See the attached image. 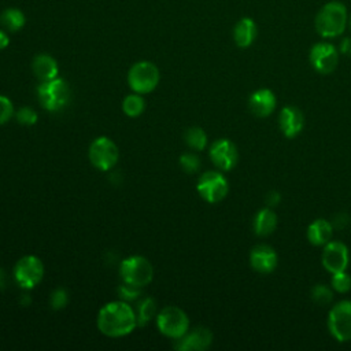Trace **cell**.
Instances as JSON below:
<instances>
[{
    "label": "cell",
    "mask_w": 351,
    "mask_h": 351,
    "mask_svg": "<svg viewBox=\"0 0 351 351\" xmlns=\"http://www.w3.org/2000/svg\"><path fill=\"white\" fill-rule=\"evenodd\" d=\"M185 141L192 149L202 151L207 144V136L202 128L193 126L185 132Z\"/></svg>",
    "instance_id": "cell-24"
},
{
    "label": "cell",
    "mask_w": 351,
    "mask_h": 351,
    "mask_svg": "<svg viewBox=\"0 0 351 351\" xmlns=\"http://www.w3.org/2000/svg\"><path fill=\"white\" fill-rule=\"evenodd\" d=\"M156 325L160 333L171 339L182 337L189 328L188 315L176 306H167L156 315Z\"/></svg>",
    "instance_id": "cell-5"
},
{
    "label": "cell",
    "mask_w": 351,
    "mask_h": 351,
    "mask_svg": "<svg viewBox=\"0 0 351 351\" xmlns=\"http://www.w3.org/2000/svg\"><path fill=\"white\" fill-rule=\"evenodd\" d=\"M145 108V101L144 99L134 93V95H129L123 99V103H122V110L126 115L129 117H138Z\"/></svg>",
    "instance_id": "cell-23"
},
{
    "label": "cell",
    "mask_w": 351,
    "mask_h": 351,
    "mask_svg": "<svg viewBox=\"0 0 351 351\" xmlns=\"http://www.w3.org/2000/svg\"><path fill=\"white\" fill-rule=\"evenodd\" d=\"M332 230H333V226L329 221H326L324 218H318L308 225L307 239L313 245L321 247L330 241Z\"/></svg>",
    "instance_id": "cell-20"
},
{
    "label": "cell",
    "mask_w": 351,
    "mask_h": 351,
    "mask_svg": "<svg viewBox=\"0 0 351 351\" xmlns=\"http://www.w3.org/2000/svg\"><path fill=\"white\" fill-rule=\"evenodd\" d=\"M0 23L8 32H18L25 26L26 16L19 8L8 7L0 15Z\"/></svg>",
    "instance_id": "cell-22"
},
{
    "label": "cell",
    "mask_w": 351,
    "mask_h": 351,
    "mask_svg": "<svg viewBox=\"0 0 351 351\" xmlns=\"http://www.w3.org/2000/svg\"><path fill=\"white\" fill-rule=\"evenodd\" d=\"M340 52L346 56H351V37H346L341 40Z\"/></svg>",
    "instance_id": "cell-35"
},
{
    "label": "cell",
    "mask_w": 351,
    "mask_h": 351,
    "mask_svg": "<svg viewBox=\"0 0 351 351\" xmlns=\"http://www.w3.org/2000/svg\"><path fill=\"white\" fill-rule=\"evenodd\" d=\"M311 299H313L314 303H317L319 306H325V304L332 302L333 292H332V289L328 285L317 284L311 289Z\"/></svg>",
    "instance_id": "cell-26"
},
{
    "label": "cell",
    "mask_w": 351,
    "mask_h": 351,
    "mask_svg": "<svg viewBox=\"0 0 351 351\" xmlns=\"http://www.w3.org/2000/svg\"><path fill=\"white\" fill-rule=\"evenodd\" d=\"M254 232L255 234L265 237L273 233L277 226V215L271 208H262L254 217Z\"/></svg>",
    "instance_id": "cell-21"
},
{
    "label": "cell",
    "mask_w": 351,
    "mask_h": 351,
    "mask_svg": "<svg viewBox=\"0 0 351 351\" xmlns=\"http://www.w3.org/2000/svg\"><path fill=\"white\" fill-rule=\"evenodd\" d=\"M348 222H350V217L346 215L344 213H341V214H337V215L335 217L332 226H336V228H340V229H341V228L347 226Z\"/></svg>",
    "instance_id": "cell-33"
},
{
    "label": "cell",
    "mask_w": 351,
    "mask_h": 351,
    "mask_svg": "<svg viewBox=\"0 0 351 351\" xmlns=\"http://www.w3.org/2000/svg\"><path fill=\"white\" fill-rule=\"evenodd\" d=\"M155 311H156V304L152 298H145L144 300H141L138 303L137 313H136L137 314V325L138 326L145 325L155 315Z\"/></svg>",
    "instance_id": "cell-25"
},
{
    "label": "cell",
    "mask_w": 351,
    "mask_h": 351,
    "mask_svg": "<svg viewBox=\"0 0 351 351\" xmlns=\"http://www.w3.org/2000/svg\"><path fill=\"white\" fill-rule=\"evenodd\" d=\"M315 30L325 38L340 36L347 26V8L340 1L324 4L315 15Z\"/></svg>",
    "instance_id": "cell-2"
},
{
    "label": "cell",
    "mask_w": 351,
    "mask_h": 351,
    "mask_svg": "<svg viewBox=\"0 0 351 351\" xmlns=\"http://www.w3.org/2000/svg\"><path fill=\"white\" fill-rule=\"evenodd\" d=\"M350 255H348V248L344 243L341 241H329L324 245L321 262L325 270L329 273H339L344 271L348 266Z\"/></svg>",
    "instance_id": "cell-12"
},
{
    "label": "cell",
    "mask_w": 351,
    "mask_h": 351,
    "mask_svg": "<svg viewBox=\"0 0 351 351\" xmlns=\"http://www.w3.org/2000/svg\"><path fill=\"white\" fill-rule=\"evenodd\" d=\"M277 262L278 258L276 251L266 244L255 245L250 252V265L258 273H271L276 269Z\"/></svg>",
    "instance_id": "cell-14"
},
{
    "label": "cell",
    "mask_w": 351,
    "mask_h": 351,
    "mask_svg": "<svg viewBox=\"0 0 351 351\" xmlns=\"http://www.w3.org/2000/svg\"><path fill=\"white\" fill-rule=\"evenodd\" d=\"M89 159L95 167L107 171L118 162V147L108 137H99L89 147Z\"/></svg>",
    "instance_id": "cell-9"
},
{
    "label": "cell",
    "mask_w": 351,
    "mask_h": 351,
    "mask_svg": "<svg viewBox=\"0 0 351 351\" xmlns=\"http://www.w3.org/2000/svg\"><path fill=\"white\" fill-rule=\"evenodd\" d=\"M180 166L188 174H193L200 169V159L195 154H184L180 156Z\"/></svg>",
    "instance_id": "cell-28"
},
{
    "label": "cell",
    "mask_w": 351,
    "mask_h": 351,
    "mask_svg": "<svg viewBox=\"0 0 351 351\" xmlns=\"http://www.w3.org/2000/svg\"><path fill=\"white\" fill-rule=\"evenodd\" d=\"M32 70H33L34 75L38 80H41L43 82L56 78L58 71H59L56 60L48 53L36 55L33 62H32Z\"/></svg>",
    "instance_id": "cell-19"
},
{
    "label": "cell",
    "mask_w": 351,
    "mask_h": 351,
    "mask_svg": "<svg viewBox=\"0 0 351 351\" xmlns=\"http://www.w3.org/2000/svg\"><path fill=\"white\" fill-rule=\"evenodd\" d=\"M4 287H5V273L0 267V289H3Z\"/></svg>",
    "instance_id": "cell-37"
},
{
    "label": "cell",
    "mask_w": 351,
    "mask_h": 351,
    "mask_svg": "<svg viewBox=\"0 0 351 351\" xmlns=\"http://www.w3.org/2000/svg\"><path fill=\"white\" fill-rule=\"evenodd\" d=\"M159 70L158 67L148 60H141L134 63L128 73L129 86L136 93H149L159 84Z\"/></svg>",
    "instance_id": "cell-4"
},
{
    "label": "cell",
    "mask_w": 351,
    "mask_h": 351,
    "mask_svg": "<svg viewBox=\"0 0 351 351\" xmlns=\"http://www.w3.org/2000/svg\"><path fill=\"white\" fill-rule=\"evenodd\" d=\"M12 115H14V106L11 100L0 95V125L8 122Z\"/></svg>",
    "instance_id": "cell-31"
},
{
    "label": "cell",
    "mask_w": 351,
    "mask_h": 351,
    "mask_svg": "<svg viewBox=\"0 0 351 351\" xmlns=\"http://www.w3.org/2000/svg\"><path fill=\"white\" fill-rule=\"evenodd\" d=\"M10 44V38H8V34L5 33V30H1L0 29V49H4L7 48Z\"/></svg>",
    "instance_id": "cell-36"
},
{
    "label": "cell",
    "mask_w": 351,
    "mask_h": 351,
    "mask_svg": "<svg viewBox=\"0 0 351 351\" xmlns=\"http://www.w3.org/2000/svg\"><path fill=\"white\" fill-rule=\"evenodd\" d=\"M196 189L206 202L218 203L228 195L229 185L226 178L219 171L210 170L200 176Z\"/></svg>",
    "instance_id": "cell-8"
},
{
    "label": "cell",
    "mask_w": 351,
    "mask_h": 351,
    "mask_svg": "<svg viewBox=\"0 0 351 351\" xmlns=\"http://www.w3.org/2000/svg\"><path fill=\"white\" fill-rule=\"evenodd\" d=\"M137 326L136 311L123 300L104 304L97 315V328L110 337L129 335Z\"/></svg>",
    "instance_id": "cell-1"
},
{
    "label": "cell",
    "mask_w": 351,
    "mask_h": 351,
    "mask_svg": "<svg viewBox=\"0 0 351 351\" xmlns=\"http://www.w3.org/2000/svg\"><path fill=\"white\" fill-rule=\"evenodd\" d=\"M256 33L258 30L255 22L251 18L244 16L239 19L233 27V40L237 47L247 48L255 41Z\"/></svg>",
    "instance_id": "cell-18"
},
{
    "label": "cell",
    "mask_w": 351,
    "mask_h": 351,
    "mask_svg": "<svg viewBox=\"0 0 351 351\" xmlns=\"http://www.w3.org/2000/svg\"><path fill=\"white\" fill-rule=\"evenodd\" d=\"M40 103L48 111H58L63 108L70 100V86L62 78H53L41 82L37 88Z\"/></svg>",
    "instance_id": "cell-3"
},
{
    "label": "cell",
    "mask_w": 351,
    "mask_h": 351,
    "mask_svg": "<svg viewBox=\"0 0 351 351\" xmlns=\"http://www.w3.org/2000/svg\"><path fill=\"white\" fill-rule=\"evenodd\" d=\"M43 274H44V266L41 261L33 255L21 258L14 269V276L16 282L22 288H27V289L36 287L41 281Z\"/></svg>",
    "instance_id": "cell-10"
},
{
    "label": "cell",
    "mask_w": 351,
    "mask_h": 351,
    "mask_svg": "<svg viewBox=\"0 0 351 351\" xmlns=\"http://www.w3.org/2000/svg\"><path fill=\"white\" fill-rule=\"evenodd\" d=\"M281 200V196L278 192L276 191H270L267 195H266V203L269 207H276Z\"/></svg>",
    "instance_id": "cell-34"
},
{
    "label": "cell",
    "mask_w": 351,
    "mask_h": 351,
    "mask_svg": "<svg viewBox=\"0 0 351 351\" xmlns=\"http://www.w3.org/2000/svg\"><path fill=\"white\" fill-rule=\"evenodd\" d=\"M210 158H211V162L218 169L228 171L236 166L239 160V154H237L236 145L230 140L221 138V140H217L210 147Z\"/></svg>",
    "instance_id": "cell-13"
},
{
    "label": "cell",
    "mask_w": 351,
    "mask_h": 351,
    "mask_svg": "<svg viewBox=\"0 0 351 351\" xmlns=\"http://www.w3.org/2000/svg\"><path fill=\"white\" fill-rule=\"evenodd\" d=\"M178 344H176L177 350L181 351H191V350H206L210 347L213 341V333L207 328H196L191 333H185L182 337L178 339Z\"/></svg>",
    "instance_id": "cell-17"
},
{
    "label": "cell",
    "mask_w": 351,
    "mask_h": 351,
    "mask_svg": "<svg viewBox=\"0 0 351 351\" xmlns=\"http://www.w3.org/2000/svg\"><path fill=\"white\" fill-rule=\"evenodd\" d=\"M350 27H351V19H350Z\"/></svg>",
    "instance_id": "cell-38"
},
{
    "label": "cell",
    "mask_w": 351,
    "mask_h": 351,
    "mask_svg": "<svg viewBox=\"0 0 351 351\" xmlns=\"http://www.w3.org/2000/svg\"><path fill=\"white\" fill-rule=\"evenodd\" d=\"M310 63L319 74L332 73L339 63V52L329 43H317L310 49Z\"/></svg>",
    "instance_id": "cell-11"
},
{
    "label": "cell",
    "mask_w": 351,
    "mask_h": 351,
    "mask_svg": "<svg viewBox=\"0 0 351 351\" xmlns=\"http://www.w3.org/2000/svg\"><path fill=\"white\" fill-rule=\"evenodd\" d=\"M330 285L336 292L346 293L351 289V277L346 273V270L333 273L332 278H330Z\"/></svg>",
    "instance_id": "cell-27"
},
{
    "label": "cell",
    "mask_w": 351,
    "mask_h": 351,
    "mask_svg": "<svg viewBox=\"0 0 351 351\" xmlns=\"http://www.w3.org/2000/svg\"><path fill=\"white\" fill-rule=\"evenodd\" d=\"M278 125L285 137L293 138L302 132V129L304 126V117L298 107L285 106L280 111Z\"/></svg>",
    "instance_id": "cell-15"
},
{
    "label": "cell",
    "mask_w": 351,
    "mask_h": 351,
    "mask_svg": "<svg viewBox=\"0 0 351 351\" xmlns=\"http://www.w3.org/2000/svg\"><path fill=\"white\" fill-rule=\"evenodd\" d=\"M328 329L337 341L351 340V300H341L330 308Z\"/></svg>",
    "instance_id": "cell-7"
},
{
    "label": "cell",
    "mask_w": 351,
    "mask_h": 351,
    "mask_svg": "<svg viewBox=\"0 0 351 351\" xmlns=\"http://www.w3.org/2000/svg\"><path fill=\"white\" fill-rule=\"evenodd\" d=\"M37 118H38L37 112L33 108H30V107H22V108H19L16 111V119L22 125L32 126V125H34L37 122Z\"/></svg>",
    "instance_id": "cell-30"
},
{
    "label": "cell",
    "mask_w": 351,
    "mask_h": 351,
    "mask_svg": "<svg viewBox=\"0 0 351 351\" xmlns=\"http://www.w3.org/2000/svg\"><path fill=\"white\" fill-rule=\"evenodd\" d=\"M251 112L259 118L269 117L276 108V96L270 89H258L248 99Z\"/></svg>",
    "instance_id": "cell-16"
},
{
    "label": "cell",
    "mask_w": 351,
    "mask_h": 351,
    "mask_svg": "<svg viewBox=\"0 0 351 351\" xmlns=\"http://www.w3.org/2000/svg\"><path fill=\"white\" fill-rule=\"evenodd\" d=\"M119 273L123 282L141 288L151 282L154 276V269L148 259H145L144 256L134 255L125 259L121 263Z\"/></svg>",
    "instance_id": "cell-6"
},
{
    "label": "cell",
    "mask_w": 351,
    "mask_h": 351,
    "mask_svg": "<svg viewBox=\"0 0 351 351\" xmlns=\"http://www.w3.org/2000/svg\"><path fill=\"white\" fill-rule=\"evenodd\" d=\"M69 302V296H67V292L63 289V288H56L52 293H51V298H49V304L53 310H62L66 307Z\"/></svg>",
    "instance_id": "cell-29"
},
{
    "label": "cell",
    "mask_w": 351,
    "mask_h": 351,
    "mask_svg": "<svg viewBox=\"0 0 351 351\" xmlns=\"http://www.w3.org/2000/svg\"><path fill=\"white\" fill-rule=\"evenodd\" d=\"M119 295H121V298H123L126 300H132V299L138 298L140 291H138V287L123 282V285L119 287Z\"/></svg>",
    "instance_id": "cell-32"
}]
</instances>
